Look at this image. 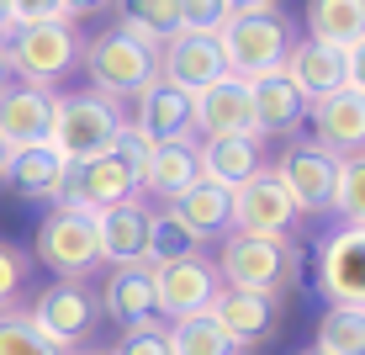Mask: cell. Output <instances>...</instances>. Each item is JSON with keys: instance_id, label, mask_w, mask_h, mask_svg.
Wrapping results in <instances>:
<instances>
[{"instance_id": "22", "label": "cell", "mask_w": 365, "mask_h": 355, "mask_svg": "<svg viewBox=\"0 0 365 355\" xmlns=\"http://www.w3.org/2000/svg\"><path fill=\"white\" fill-rule=\"evenodd\" d=\"M249 117H255V138H286L302 128L307 101L292 91L286 74H265V80H249Z\"/></svg>"}, {"instance_id": "40", "label": "cell", "mask_w": 365, "mask_h": 355, "mask_svg": "<svg viewBox=\"0 0 365 355\" xmlns=\"http://www.w3.org/2000/svg\"><path fill=\"white\" fill-rule=\"evenodd\" d=\"M6 32H11V0H0V43H6Z\"/></svg>"}, {"instance_id": "5", "label": "cell", "mask_w": 365, "mask_h": 355, "mask_svg": "<svg viewBox=\"0 0 365 355\" xmlns=\"http://www.w3.org/2000/svg\"><path fill=\"white\" fill-rule=\"evenodd\" d=\"M80 69L91 74V91L111 96V101H128L148 80H159V48H148L143 37L111 27V32H96L80 48Z\"/></svg>"}, {"instance_id": "25", "label": "cell", "mask_w": 365, "mask_h": 355, "mask_svg": "<svg viewBox=\"0 0 365 355\" xmlns=\"http://www.w3.org/2000/svg\"><path fill=\"white\" fill-rule=\"evenodd\" d=\"M302 27H307V43L344 54V48H355L365 37V0H307Z\"/></svg>"}, {"instance_id": "6", "label": "cell", "mask_w": 365, "mask_h": 355, "mask_svg": "<svg viewBox=\"0 0 365 355\" xmlns=\"http://www.w3.org/2000/svg\"><path fill=\"white\" fill-rule=\"evenodd\" d=\"M32 260L48 265L58 281H80L91 276L101 255H96V212H80V207H48L43 223L32 234Z\"/></svg>"}, {"instance_id": "29", "label": "cell", "mask_w": 365, "mask_h": 355, "mask_svg": "<svg viewBox=\"0 0 365 355\" xmlns=\"http://www.w3.org/2000/svg\"><path fill=\"white\" fill-rule=\"evenodd\" d=\"M165 350H170V355H249V350H238L233 339L212 324V313L170 324V329H165Z\"/></svg>"}, {"instance_id": "30", "label": "cell", "mask_w": 365, "mask_h": 355, "mask_svg": "<svg viewBox=\"0 0 365 355\" xmlns=\"http://www.w3.org/2000/svg\"><path fill=\"white\" fill-rule=\"evenodd\" d=\"M312 350L318 355H365V308H323Z\"/></svg>"}, {"instance_id": "37", "label": "cell", "mask_w": 365, "mask_h": 355, "mask_svg": "<svg viewBox=\"0 0 365 355\" xmlns=\"http://www.w3.org/2000/svg\"><path fill=\"white\" fill-rule=\"evenodd\" d=\"M37 21H64V0H11V27H37Z\"/></svg>"}, {"instance_id": "19", "label": "cell", "mask_w": 365, "mask_h": 355, "mask_svg": "<svg viewBox=\"0 0 365 355\" xmlns=\"http://www.w3.org/2000/svg\"><path fill=\"white\" fill-rule=\"evenodd\" d=\"M133 122L148 144H191V96H180L165 80H148L143 91L133 96Z\"/></svg>"}, {"instance_id": "43", "label": "cell", "mask_w": 365, "mask_h": 355, "mask_svg": "<svg viewBox=\"0 0 365 355\" xmlns=\"http://www.w3.org/2000/svg\"><path fill=\"white\" fill-rule=\"evenodd\" d=\"M0 85H6V59H0Z\"/></svg>"}, {"instance_id": "3", "label": "cell", "mask_w": 365, "mask_h": 355, "mask_svg": "<svg viewBox=\"0 0 365 355\" xmlns=\"http://www.w3.org/2000/svg\"><path fill=\"white\" fill-rule=\"evenodd\" d=\"M297 43V27L286 21V11L275 6H259V11H233L217 32V48H222V64H228L233 80H265V74H281L286 54Z\"/></svg>"}, {"instance_id": "13", "label": "cell", "mask_w": 365, "mask_h": 355, "mask_svg": "<svg viewBox=\"0 0 365 355\" xmlns=\"http://www.w3.org/2000/svg\"><path fill=\"white\" fill-rule=\"evenodd\" d=\"M307 122H312V144L329 149L334 159L365 154V96H355L349 85H339L334 96L312 101V106H307Z\"/></svg>"}, {"instance_id": "23", "label": "cell", "mask_w": 365, "mask_h": 355, "mask_svg": "<svg viewBox=\"0 0 365 355\" xmlns=\"http://www.w3.org/2000/svg\"><path fill=\"white\" fill-rule=\"evenodd\" d=\"M281 74L292 80V91L312 106V101L334 96L339 85H344V54H334V48H323V43H307V37H297L292 54H286V64H281Z\"/></svg>"}, {"instance_id": "27", "label": "cell", "mask_w": 365, "mask_h": 355, "mask_svg": "<svg viewBox=\"0 0 365 355\" xmlns=\"http://www.w3.org/2000/svg\"><path fill=\"white\" fill-rule=\"evenodd\" d=\"M170 212H175V223L191 228L201 244H207V239H222V234H228V191H217L212 181L185 186V191L170 201Z\"/></svg>"}, {"instance_id": "1", "label": "cell", "mask_w": 365, "mask_h": 355, "mask_svg": "<svg viewBox=\"0 0 365 355\" xmlns=\"http://www.w3.org/2000/svg\"><path fill=\"white\" fill-rule=\"evenodd\" d=\"M217 281L233 291L281 302L302 281V249L292 239H255V234H222L217 239Z\"/></svg>"}, {"instance_id": "16", "label": "cell", "mask_w": 365, "mask_h": 355, "mask_svg": "<svg viewBox=\"0 0 365 355\" xmlns=\"http://www.w3.org/2000/svg\"><path fill=\"white\" fill-rule=\"evenodd\" d=\"M207 313H212V324H217L238 350L265 345V339L275 334V324H281V302L255 297V291H233V286H217V297H212Z\"/></svg>"}, {"instance_id": "24", "label": "cell", "mask_w": 365, "mask_h": 355, "mask_svg": "<svg viewBox=\"0 0 365 355\" xmlns=\"http://www.w3.org/2000/svg\"><path fill=\"white\" fill-rule=\"evenodd\" d=\"M196 138L191 144H154V154H148L143 175H138V196H154V201H170L185 191V186H196Z\"/></svg>"}, {"instance_id": "31", "label": "cell", "mask_w": 365, "mask_h": 355, "mask_svg": "<svg viewBox=\"0 0 365 355\" xmlns=\"http://www.w3.org/2000/svg\"><path fill=\"white\" fill-rule=\"evenodd\" d=\"M185 255H201V239L185 223H175L170 207L148 212V255H143V265H175Z\"/></svg>"}, {"instance_id": "44", "label": "cell", "mask_w": 365, "mask_h": 355, "mask_svg": "<svg viewBox=\"0 0 365 355\" xmlns=\"http://www.w3.org/2000/svg\"><path fill=\"white\" fill-rule=\"evenodd\" d=\"M0 170H6V144H0Z\"/></svg>"}, {"instance_id": "10", "label": "cell", "mask_w": 365, "mask_h": 355, "mask_svg": "<svg viewBox=\"0 0 365 355\" xmlns=\"http://www.w3.org/2000/svg\"><path fill=\"white\" fill-rule=\"evenodd\" d=\"M32 319V329L48 339L53 350H80L85 345V334H91V324H96V302H91V291H85L80 281H53V286H43L37 291V302L32 308H21Z\"/></svg>"}, {"instance_id": "8", "label": "cell", "mask_w": 365, "mask_h": 355, "mask_svg": "<svg viewBox=\"0 0 365 355\" xmlns=\"http://www.w3.org/2000/svg\"><path fill=\"white\" fill-rule=\"evenodd\" d=\"M312 281L329 308H365V228H334L318 244Z\"/></svg>"}, {"instance_id": "17", "label": "cell", "mask_w": 365, "mask_h": 355, "mask_svg": "<svg viewBox=\"0 0 365 355\" xmlns=\"http://www.w3.org/2000/svg\"><path fill=\"white\" fill-rule=\"evenodd\" d=\"M148 212L154 207H143V196L96 212V255H101V265H111V271H117V265H143V255H148Z\"/></svg>"}, {"instance_id": "7", "label": "cell", "mask_w": 365, "mask_h": 355, "mask_svg": "<svg viewBox=\"0 0 365 355\" xmlns=\"http://www.w3.org/2000/svg\"><path fill=\"white\" fill-rule=\"evenodd\" d=\"M275 181H281L286 201H292L297 218H323L334 201V175H339V159L329 149H318L312 138H297V144H286V154L275 159Z\"/></svg>"}, {"instance_id": "4", "label": "cell", "mask_w": 365, "mask_h": 355, "mask_svg": "<svg viewBox=\"0 0 365 355\" xmlns=\"http://www.w3.org/2000/svg\"><path fill=\"white\" fill-rule=\"evenodd\" d=\"M85 37L74 21H37V27H11L0 43L6 59V80L32 85V91H53L69 69H80Z\"/></svg>"}, {"instance_id": "15", "label": "cell", "mask_w": 365, "mask_h": 355, "mask_svg": "<svg viewBox=\"0 0 365 355\" xmlns=\"http://www.w3.org/2000/svg\"><path fill=\"white\" fill-rule=\"evenodd\" d=\"M191 133L201 138H255V117H249V85L222 74L217 85L191 96Z\"/></svg>"}, {"instance_id": "42", "label": "cell", "mask_w": 365, "mask_h": 355, "mask_svg": "<svg viewBox=\"0 0 365 355\" xmlns=\"http://www.w3.org/2000/svg\"><path fill=\"white\" fill-rule=\"evenodd\" d=\"M69 355H106V350H69Z\"/></svg>"}, {"instance_id": "11", "label": "cell", "mask_w": 365, "mask_h": 355, "mask_svg": "<svg viewBox=\"0 0 365 355\" xmlns=\"http://www.w3.org/2000/svg\"><path fill=\"white\" fill-rule=\"evenodd\" d=\"M297 223L292 201L270 170L249 175L238 191H228V234H255V239H286Z\"/></svg>"}, {"instance_id": "2", "label": "cell", "mask_w": 365, "mask_h": 355, "mask_svg": "<svg viewBox=\"0 0 365 355\" xmlns=\"http://www.w3.org/2000/svg\"><path fill=\"white\" fill-rule=\"evenodd\" d=\"M122 122H128V106L101 91H74V96H53V128H48V149L69 164H91L106 159L111 144H117Z\"/></svg>"}, {"instance_id": "39", "label": "cell", "mask_w": 365, "mask_h": 355, "mask_svg": "<svg viewBox=\"0 0 365 355\" xmlns=\"http://www.w3.org/2000/svg\"><path fill=\"white\" fill-rule=\"evenodd\" d=\"M101 6H106V0H64V21H80V16H91Z\"/></svg>"}, {"instance_id": "9", "label": "cell", "mask_w": 365, "mask_h": 355, "mask_svg": "<svg viewBox=\"0 0 365 355\" xmlns=\"http://www.w3.org/2000/svg\"><path fill=\"white\" fill-rule=\"evenodd\" d=\"M154 271V313L165 324H180V319H201L217 297V265L207 255H185L175 265H148Z\"/></svg>"}, {"instance_id": "33", "label": "cell", "mask_w": 365, "mask_h": 355, "mask_svg": "<svg viewBox=\"0 0 365 355\" xmlns=\"http://www.w3.org/2000/svg\"><path fill=\"white\" fill-rule=\"evenodd\" d=\"M0 355H64V350L48 345L21 308H6L0 313Z\"/></svg>"}, {"instance_id": "38", "label": "cell", "mask_w": 365, "mask_h": 355, "mask_svg": "<svg viewBox=\"0 0 365 355\" xmlns=\"http://www.w3.org/2000/svg\"><path fill=\"white\" fill-rule=\"evenodd\" d=\"M344 85L355 96H365V37H360L355 48H344Z\"/></svg>"}, {"instance_id": "32", "label": "cell", "mask_w": 365, "mask_h": 355, "mask_svg": "<svg viewBox=\"0 0 365 355\" xmlns=\"http://www.w3.org/2000/svg\"><path fill=\"white\" fill-rule=\"evenodd\" d=\"M329 212H334L339 223H349V228H365V154H355V159H339Z\"/></svg>"}, {"instance_id": "28", "label": "cell", "mask_w": 365, "mask_h": 355, "mask_svg": "<svg viewBox=\"0 0 365 355\" xmlns=\"http://www.w3.org/2000/svg\"><path fill=\"white\" fill-rule=\"evenodd\" d=\"M117 27L143 37L148 48H165L180 32V11L175 0H117Z\"/></svg>"}, {"instance_id": "12", "label": "cell", "mask_w": 365, "mask_h": 355, "mask_svg": "<svg viewBox=\"0 0 365 355\" xmlns=\"http://www.w3.org/2000/svg\"><path fill=\"white\" fill-rule=\"evenodd\" d=\"M222 74H228L222 48H217V37H207V32H175L170 43L159 48V80L175 85L180 96L207 91V85H217Z\"/></svg>"}, {"instance_id": "41", "label": "cell", "mask_w": 365, "mask_h": 355, "mask_svg": "<svg viewBox=\"0 0 365 355\" xmlns=\"http://www.w3.org/2000/svg\"><path fill=\"white\" fill-rule=\"evenodd\" d=\"M259 6H270V0H228V11H259Z\"/></svg>"}, {"instance_id": "36", "label": "cell", "mask_w": 365, "mask_h": 355, "mask_svg": "<svg viewBox=\"0 0 365 355\" xmlns=\"http://www.w3.org/2000/svg\"><path fill=\"white\" fill-rule=\"evenodd\" d=\"M27 276H32V255L0 239V313H6L11 302H16V291L27 286Z\"/></svg>"}, {"instance_id": "45", "label": "cell", "mask_w": 365, "mask_h": 355, "mask_svg": "<svg viewBox=\"0 0 365 355\" xmlns=\"http://www.w3.org/2000/svg\"><path fill=\"white\" fill-rule=\"evenodd\" d=\"M302 355H318V350H302Z\"/></svg>"}, {"instance_id": "34", "label": "cell", "mask_w": 365, "mask_h": 355, "mask_svg": "<svg viewBox=\"0 0 365 355\" xmlns=\"http://www.w3.org/2000/svg\"><path fill=\"white\" fill-rule=\"evenodd\" d=\"M175 11H180V32H207V37H217L222 21L233 16L228 0H175Z\"/></svg>"}, {"instance_id": "21", "label": "cell", "mask_w": 365, "mask_h": 355, "mask_svg": "<svg viewBox=\"0 0 365 355\" xmlns=\"http://www.w3.org/2000/svg\"><path fill=\"white\" fill-rule=\"evenodd\" d=\"M265 170L259 159V138H201L196 144V175L212 181L217 191H238L249 175Z\"/></svg>"}, {"instance_id": "20", "label": "cell", "mask_w": 365, "mask_h": 355, "mask_svg": "<svg viewBox=\"0 0 365 355\" xmlns=\"http://www.w3.org/2000/svg\"><path fill=\"white\" fill-rule=\"evenodd\" d=\"M138 196V181L122 170L117 159H91V164H74L69 170V191L58 207H80V212H106V207H122V201Z\"/></svg>"}, {"instance_id": "35", "label": "cell", "mask_w": 365, "mask_h": 355, "mask_svg": "<svg viewBox=\"0 0 365 355\" xmlns=\"http://www.w3.org/2000/svg\"><path fill=\"white\" fill-rule=\"evenodd\" d=\"M165 319H143V324H133V329H122V339L111 345L106 355H170L165 350Z\"/></svg>"}, {"instance_id": "18", "label": "cell", "mask_w": 365, "mask_h": 355, "mask_svg": "<svg viewBox=\"0 0 365 355\" xmlns=\"http://www.w3.org/2000/svg\"><path fill=\"white\" fill-rule=\"evenodd\" d=\"M0 181L11 186L21 201H43V207H58L69 191V164L53 154V149H16V154H6V170H0Z\"/></svg>"}, {"instance_id": "26", "label": "cell", "mask_w": 365, "mask_h": 355, "mask_svg": "<svg viewBox=\"0 0 365 355\" xmlns=\"http://www.w3.org/2000/svg\"><path fill=\"white\" fill-rule=\"evenodd\" d=\"M101 308L111 313L122 329L143 324V319H159L154 313V271L148 265H117L101 286Z\"/></svg>"}, {"instance_id": "14", "label": "cell", "mask_w": 365, "mask_h": 355, "mask_svg": "<svg viewBox=\"0 0 365 355\" xmlns=\"http://www.w3.org/2000/svg\"><path fill=\"white\" fill-rule=\"evenodd\" d=\"M48 128H53V91H32L16 80L0 85V144H6V154L43 149Z\"/></svg>"}]
</instances>
